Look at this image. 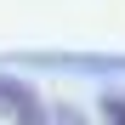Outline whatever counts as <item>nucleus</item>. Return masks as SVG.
<instances>
[{"label": "nucleus", "instance_id": "obj_1", "mask_svg": "<svg viewBox=\"0 0 125 125\" xmlns=\"http://www.w3.org/2000/svg\"><path fill=\"white\" fill-rule=\"evenodd\" d=\"M17 62L68 68V74H125V51H119V57H91V51H17Z\"/></svg>", "mask_w": 125, "mask_h": 125}, {"label": "nucleus", "instance_id": "obj_2", "mask_svg": "<svg viewBox=\"0 0 125 125\" xmlns=\"http://www.w3.org/2000/svg\"><path fill=\"white\" fill-rule=\"evenodd\" d=\"M0 114L17 119V125H46V108H40V91L23 85V80L0 74Z\"/></svg>", "mask_w": 125, "mask_h": 125}, {"label": "nucleus", "instance_id": "obj_3", "mask_svg": "<svg viewBox=\"0 0 125 125\" xmlns=\"http://www.w3.org/2000/svg\"><path fill=\"white\" fill-rule=\"evenodd\" d=\"M102 125H125V91H108V97H102Z\"/></svg>", "mask_w": 125, "mask_h": 125}]
</instances>
